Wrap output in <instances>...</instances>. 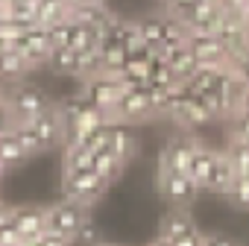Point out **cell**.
<instances>
[{
  "label": "cell",
  "mask_w": 249,
  "mask_h": 246,
  "mask_svg": "<svg viewBox=\"0 0 249 246\" xmlns=\"http://www.w3.org/2000/svg\"><path fill=\"white\" fill-rule=\"evenodd\" d=\"M234 205H240V208H246L249 211V176H237V182L231 185V191L226 193Z\"/></svg>",
  "instance_id": "cell-26"
},
{
  "label": "cell",
  "mask_w": 249,
  "mask_h": 246,
  "mask_svg": "<svg viewBox=\"0 0 249 246\" xmlns=\"http://www.w3.org/2000/svg\"><path fill=\"white\" fill-rule=\"evenodd\" d=\"M15 243H24V240H21V234L15 228V220L9 214L3 223H0V246H15Z\"/></svg>",
  "instance_id": "cell-27"
},
{
  "label": "cell",
  "mask_w": 249,
  "mask_h": 246,
  "mask_svg": "<svg viewBox=\"0 0 249 246\" xmlns=\"http://www.w3.org/2000/svg\"><path fill=\"white\" fill-rule=\"evenodd\" d=\"M6 217H9V208H6V205H3V199H0V223H3V220H6Z\"/></svg>",
  "instance_id": "cell-34"
},
{
  "label": "cell",
  "mask_w": 249,
  "mask_h": 246,
  "mask_svg": "<svg viewBox=\"0 0 249 246\" xmlns=\"http://www.w3.org/2000/svg\"><path fill=\"white\" fill-rule=\"evenodd\" d=\"M44 211H47V231L62 234V237H68V240H73V237L79 234L82 223L91 217V208H85V205H79V202H73V199H68V196H62L59 202L47 205Z\"/></svg>",
  "instance_id": "cell-1"
},
{
  "label": "cell",
  "mask_w": 249,
  "mask_h": 246,
  "mask_svg": "<svg viewBox=\"0 0 249 246\" xmlns=\"http://www.w3.org/2000/svg\"><path fill=\"white\" fill-rule=\"evenodd\" d=\"M123 167H126V161H120L108 147H106V150H100V153H94V173H97L100 179H106L108 185L123 173Z\"/></svg>",
  "instance_id": "cell-19"
},
{
  "label": "cell",
  "mask_w": 249,
  "mask_h": 246,
  "mask_svg": "<svg viewBox=\"0 0 249 246\" xmlns=\"http://www.w3.org/2000/svg\"><path fill=\"white\" fill-rule=\"evenodd\" d=\"M196 3H223V0H196Z\"/></svg>",
  "instance_id": "cell-38"
},
{
  "label": "cell",
  "mask_w": 249,
  "mask_h": 246,
  "mask_svg": "<svg viewBox=\"0 0 249 246\" xmlns=\"http://www.w3.org/2000/svg\"><path fill=\"white\" fill-rule=\"evenodd\" d=\"M33 246H73V240H68L62 234H53V231H44L38 240H33Z\"/></svg>",
  "instance_id": "cell-28"
},
{
  "label": "cell",
  "mask_w": 249,
  "mask_h": 246,
  "mask_svg": "<svg viewBox=\"0 0 249 246\" xmlns=\"http://www.w3.org/2000/svg\"><path fill=\"white\" fill-rule=\"evenodd\" d=\"M237 176H240V173H237V167H234L229 150H217V161H214V170H211V179H208V188H205V191L226 196V193L231 191V185L237 182Z\"/></svg>",
  "instance_id": "cell-11"
},
{
  "label": "cell",
  "mask_w": 249,
  "mask_h": 246,
  "mask_svg": "<svg viewBox=\"0 0 249 246\" xmlns=\"http://www.w3.org/2000/svg\"><path fill=\"white\" fill-rule=\"evenodd\" d=\"M214 161H217V150H208V147H196V153H194V161H191V170H188V176L199 185V191H205L208 188V179H211V170H214Z\"/></svg>",
  "instance_id": "cell-14"
},
{
  "label": "cell",
  "mask_w": 249,
  "mask_h": 246,
  "mask_svg": "<svg viewBox=\"0 0 249 246\" xmlns=\"http://www.w3.org/2000/svg\"><path fill=\"white\" fill-rule=\"evenodd\" d=\"M138 27H141L144 44H147L150 50H156V47L164 41V35H167V15H147V18L138 21Z\"/></svg>",
  "instance_id": "cell-20"
},
{
  "label": "cell",
  "mask_w": 249,
  "mask_h": 246,
  "mask_svg": "<svg viewBox=\"0 0 249 246\" xmlns=\"http://www.w3.org/2000/svg\"><path fill=\"white\" fill-rule=\"evenodd\" d=\"M6 103L15 114V120H36L38 114H44L47 108H53L50 97L36 88V85H24V82H12L6 85Z\"/></svg>",
  "instance_id": "cell-2"
},
{
  "label": "cell",
  "mask_w": 249,
  "mask_h": 246,
  "mask_svg": "<svg viewBox=\"0 0 249 246\" xmlns=\"http://www.w3.org/2000/svg\"><path fill=\"white\" fill-rule=\"evenodd\" d=\"M191 231H196V226H194V220L185 214V208H173L164 220H161V237H167V240H179V237H185V234H191Z\"/></svg>",
  "instance_id": "cell-16"
},
{
  "label": "cell",
  "mask_w": 249,
  "mask_h": 246,
  "mask_svg": "<svg viewBox=\"0 0 249 246\" xmlns=\"http://www.w3.org/2000/svg\"><path fill=\"white\" fill-rule=\"evenodd\" d=\"M205 246H237V243L226 234H205Z\"/></svg>",
  "instance_id": "cell-31"
},
{
  "label": "cell",
  "mask_w": 249,
  "mask_h": 246,
  "mask_svg": "<svg viewBox=\"0 0 249 246\" xmlns=\"http://www.w3.org/2000/svg\"><path fill=\"white\" fill-rule=\"evenodd\" d=\"M79 94L88 100V105L100 108V111H117V103L123 97V85L117 76H94L88 82H79Z\"/></svg>",
  "instance_id": "cell-4"
},
{
  "label": "cell",
  "mask_w": 249,
  "mask_h": 246,
  "mask_svg": "<svg viewBox=\"0 0 249 246\" xmlns=\"http://www.w3.org/2000/svg\"><path fill=\"white\" fill-rule=\"evenodd\" d=\"M30 70H33L30 62L15 47H9V50L0 53V79H3V82H21Z\"/></svg>",
  "instance_id": "cell-15"
},
{
  "label": "cell",
  "mask_w": 249,
  "mask_h": 246,
  "mask_svg": "<svg viewBox=\"0 0 249 246\" xmlns=\"http://www.w3.org/2000/svg\"><path fill=\"white\" fill-rule=\"evenodd\" d=\"M159 185L164 199L173 208H188L196 196H199V185L188 176V173H176V170H159Z\"/></svg>",
  "instance_id": "cell-5"
},
{
  "label": "cell",
  "mask_w": 249,
  "mask_h": 246,
  "mask_svg": "<svg viewBox=\"0 0 249 246\" xmlns=\"http://www.w3.org/2000/svg\"><path fill=\"white\" fill-rule=\"evenodd\" d=\"M71 3H106V0H71Z\"/></svg>",
  "instance_id": "cell-36"
},
{
  "label": "cell",
  "mask_w": 249,
  "mask_h": 246,
  "mask_svg": "<svg viewBox=\"0 0 249 246\" xmlns=\"http://www.w3.org/2000/svg\"><path fill=\"white\" fill-rule=\"evenodd\" d=\"M108 191V182L100 179L94 170H85V173H65L62 176V196L85 205V208H94Z\"/></svg>",
  "instance_id": "cell-3"
},
{
  "label": "cell",
  "mask_w": 249,
  "mask_h": 246,
  "mask_svg": "<svg viewBox=\"0 0 249 246\" xmlns=\"http://www.w3.org/2000/svg\"><path fill=\"white\" fill-rule=\"evenodd\" d=\"M71 35H73V21H59L53 27H47V38L53 47H71Z\"/></svg>",
  "instance_id": "cell-25"
},
{
  "label": "cell",
  "mask_w": 249,
  "mask_h": 246,
  "mask_svg": "<svg viewBox=\"0 0 249 246\" xmlns=\"http://www.w3.org/2000/svg\"><path fill=\"white\" fill-rule=\"evenodd\" d=\"M3 100H6V82L0 79V103H3Z\"/></svg>",
  "instance_id": "cell-35"
},
{
  "label": "cell",
  "mask_w": 249,
  "mask_h": 246,
  "mask_svg": "<svg viewBox=\"0 0 249 246\" xmlns=\"http://www.w3.org/2000/svg\"><path fill=\"white\" fill-rule=\"evenodd\" d=\"M173 246H205V234L196 228V231H191V234H185V237H179V240H170Z\"/></svg>",
  "instance_id": "cell-30"
},
{
  "label": "cell",
  "mask_w": 249,
  "mask_h": 246,
  "mask_svg": "<svg viewBox=\"0 0 249 246\" xmlns=\"http://www.w3.org/2000/svg\"><path fill=\"white\" fill-rule=\"evenodd\" d=\"M129 123H114L111 126V138H108V150L120 158V161H129V156L135 153V138L126 129Z\"/></svg>",
  "instance_id": "cell-18"
},
{
  "label": "cell",
  "mask_w": 249,
  "mask_h": 246,
  "mask_svg": "<svg viewBox=\"0 0 249 246\" xmlns=\"http://www.w3.org/2000/svg\"><path fill=\"white\" fill-rule=\"evenodd\" d=\"M188 47L199 62H226V44L220 35H205V33H191Z\"/></svg>",
  "instance_id": "cell-12"
},
{
  "label": "cell",
  "mask_w": 249,
  "mask_h": 246,
  "mask_svg": "<svg viewBox=\"0 0 249 246\" xmlns=\"http://www.w3.org/2000/svg\"><path fill=\"white\" fill-rule=\"evenodd\" d=\"M15 50L30 62L33 70H36V68H47V56H50V50H53V44H50V38H47V27H33V30H27V33L15 41Z\"/></svg>",
  "instance_id": "cell-6"
},
{
  "label": "cell",
  "mask_w": 249,
  "mask_h": 246,
  "mask_svg": "<svg viewBox=\"0 0 249 246\" xmlns=\"http://www.w3.org/2000/svg\"><path fill=\"white\" fill-rule=\"evenodd\" d=\"M103 243V228H100V223H94L91 217L82 223V228H79V234L73 237V246H100Z\"/></svg>",
  "instance_id": "cell-24"
},
{
  "label": "cell",
  "mask_w": 249,
  "mask_h": 246,
  "mask_svg": "<svg viewBox=\"0 0 249 246\" xmlns=\"http://www.w3.org/2000/svg\"><path fill=\"white\" fill-rule=\"evenodd\" d=\"M103 53V73L106 76H120L123 68H126L129 62V50H123V47H100Z\"/></svg>",
  "instance_id": "cell-23"
},
{
  "label": "cell",
  "mask_w": 249,
  "mask_h": 246,
  "mask_svg": "<svg viewBox=\"0 0 249 246\" xmlns=\"http://www.w3.org/2000/svg\"><path fill=\"white\" fill-rule=\"evenodd\" d=\"M170 68H173V73H176V79H179V82H188V79L199 70V59H196V56H194V50L185 44L182 50H176V53H173Z\"/></svg>",
  "instance_id": "cell-22"
},
{
  "label": "cell",
  "mask_w": 249,
  "mask_h": 246,
  "mask_svg": "<svg viewBox=\"0 0 249 246\" xmlns=\"http://www.w3.org/2000/svg\"><path fill=\"white\" fill-rule=\"evenodd\" d=\"M9 214H12L15 228H18V234H21L24 243H33V240H38L47 231V211L44 208L18 205V208H9Z\"/></svg>",
  "instance_id": "cell-8"
},
{
  "label": "cell",
  "mask_w": 249,
  "mask_h": 246,
  "mask_svg": "<svg viewBox=\"0 0 249 246\" xmlns=\"http://www.w3.org/2000/svg\"><path fill=\"white\" fill-rule=\"evenodd\" d=\"M12 126H15V114H12L9 103L3 100V103H0V135H6V132H12Z\"/></svg>",
  "instance_id": "cell-29"
},
{
  "label": "cell",
  "mask_w": 249,
  "mask_h": 246,
  "mask_svg": "<svg viewBox=\"0 0 249 246\" xmlns=\"http://www.w3.org/2000/svg\"><path fill=\"white\" fill-rule=\"evenodd\" d=\"M150 246H173V243H170V240H167V237H161V234H159V237H156V240H153V243H150Z\"/></svg>",
  "instance_id": "cell-33"
},
{
  "label": "cell",
  "mask_w": 249,
  "mask_h": 246,
  "mask_svg": "<svg viewBox=\"0 0 249 246\" xmlns=\"http://www.w3.org/2000/svg\"><path fill=\"white\" fill-rule=\"evenodd\" d=\"M30 123H33V129H36V135H38L41 153H47V150H53V147H62V141H65V120H62L56 103H53V108H47L44 114H38V117L30 120Z\"/></svg>",
  "instance_id": "cell-9"
},
{
  "label": "cell",
  "mask_w": 249,
  "mask_h": 246,
  "mask_svg": "<svg viewBox=\"0 0 249 246\" xmlns=\"http://www.w3.org/2000/svg\"><path fill=\"white\" fill-rule=\"evenodd\" d=\"M117 114L123 123H141L147 117H156L150 91L147 88H123V97L117 103Z\"/></svg>",
  "instance_id": "cell-7"
},
{
  "label": "cell",
  "mask_w": 249,
  "mask_h": 246,
  "mask_svg": "<svg viewBox=\"0 0 249 246\" xmlns=\"http://www.w3.org/2000/svg\"><path fill=\"white\" fill-rule=\"evenodd\" d=\"M71 0H38V27H53L59 21H68Z\"/></svg>",
  "instance_id": "cell-21"
},
{
  "label": "cell",
  "mask_w": 249,
  "mask_h": 246,
  "mask_svg": "<svg viewBox=\"0 0 249 246\" xmlns=\"http://www.w3.org/2000/svg\"><path fill=\"white\" fill-rule=\"evenodd\" d=\"M196 141L188 135V138H176L164 147L161 158H159V170H176V173H188L191 170V161H194V153H196Z\"/></svg>",
  "instance_id": "cell-10"
},
{
  "label": "cell",
  "mask_w": 249,
  "mask_h": 246,
  "mask_svg": "<svg viewBox=\"0 0 249 246\" xmlns=\"http://www.w3.org/2000/svg\"><path fill=\"white\" fill-rule=\"evenodd\" d=\"M24 161H30V156H27V150L21 147V141H18L12 132L0 135V164H3L6 170H18Z\"/></svg>",
  "instance_id": "cell-17"
},
{
  "label": "cell",
  "mask_w": 249,
  "mask_h": 246,
  "mask_svg": "<svg viewBox=\"0 0 249 246\" xmlns=\"http://www.w3.org/2000/svg\"><path fill=\"white\" fill-rule=\"evenodd\" d=\"M161 3H164V9H167V12H176V9H182V6L196 3V0H161Z\"/></svg>",
  "instance_id": "cell-32"
},
{
  "label": "cell",
  "mask_w": 249,
  "mask_h": 246,
  "mask_svg": "<svg viewBox=\"0 0 249 246\" xmlns=\"http://www.w3.org/2000/svg\"><path fill=\"white\" fill-rule=\"evenodd\" d=\"M47 68L59 76H73L79 79V53L71 47H53L47 56Z\"/></svg>",
  "instance_id": "cell-13"
},
{
  "label": "cell",
  "mask_w": 249,
  "mask_h": 246,
  "mask_svg": "<svg viewBox=\"0 0 249 246\" xmlns=\"http://www.w3.org/2000/svg\"><path fill=\"white\" fill-rule=\"evenodd\" d=\"M6 173H9V170H6L3 164H0V185H3V179H6Z\"/></svg>",
  "instance_id": "cell-37"
}]
</instances>
